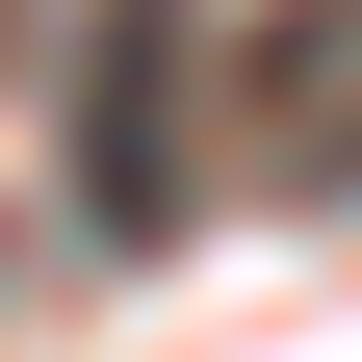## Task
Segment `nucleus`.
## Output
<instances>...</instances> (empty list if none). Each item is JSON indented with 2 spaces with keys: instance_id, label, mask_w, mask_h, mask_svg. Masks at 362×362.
<instances>
[{
  "instance_id": "nucleus-1",
  "label": "nucleus",
  "mask_w": 362,
  "mask_h": 362,
  "mask_svg": "<svg viewBox=\"0 0 362 362\" xmlns=\"http://www.w3.org/2000/svg\"><path fill=\"white\" fill-rule=\"evenodd\" d=\"M233 181H285V207L362 181V0H259L233 26Z\"/></svg>"
},
{
  "instance_id": "nucleus-2",
  "label": "nucleus",
  "mask_w": 362,
  "mask_h": 362,
  "mask_svg": "<svg viewBox=\"0 0 362 362\" xmlns=\"http://www.w3.org/2000/svg\"><path fill=\"white\" fill-rule=\"evenodd\" d=\"M78 233H181V0H104L78 52Z\"/></svg>"
},
{
  "instance_id": "nucleus-3",
  "label": "nucleus",
  "mask_w": 362,
  "mask_h": 362,
  "mask_svg": "<svg viewBox=\"0 0 362 362\" xmlns=\"http://www.w3.org/2000/svg\"><path fill=\"white\" fill-rule=\"evenodd\" d=\"M0 52H26V0H0Z\"/></svg>"
}]
</instances>
